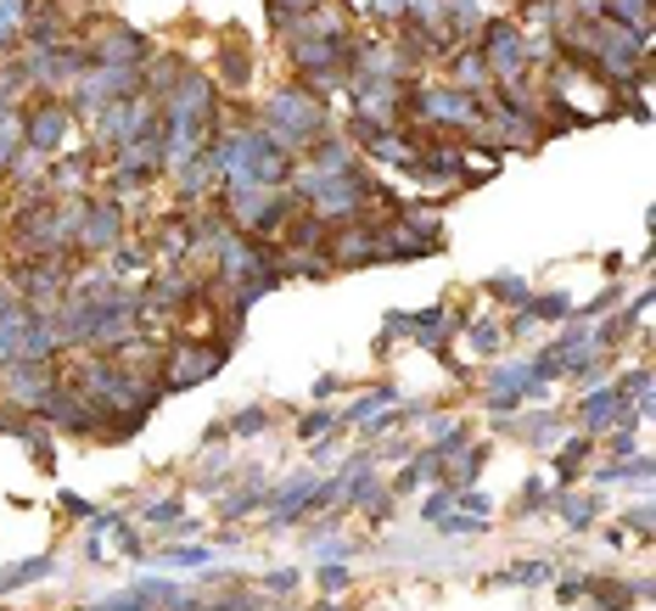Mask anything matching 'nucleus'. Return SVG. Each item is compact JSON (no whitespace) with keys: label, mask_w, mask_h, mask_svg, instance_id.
Here are the masks:
<instances>
[{"label":"nucleus","mask_w":656,"mask_h":611,"mask_svg":"<svg viewBox=\"0 0 656 611\" xmlns=\"http://www.w3.org/2000/svg\"><path fill=\"white\" fill-rule=\"evenodd\" d=\"M264 135H270V146H281L292 157L298 146H314L332 135V118H325L320 96H309L303 84H287V91H275L264 102Z\"/></svg>","instance_id":"obj_1"},{"label":"nucleus","mask_w":656,"mask_h":611,"mask_svg":"<svg viewBox=\"0 0 656 611\" xmlns=\"http://www.w3.org/2000/svg\"><path fill=\"white\" fill-rule=\"evenodd\" d=\"M225 208L241 236H275L292 214V197L275 186H225Z\"/></svg>","instance_id":"obj_2"},{"label":"nucleus","mask_w":656,"mask_h":611,"mask_svg":"<svg viewBox=\"0 0 656 611\" xmlns=\"http://www.w3.org/2000/svg\"><path fill=\"white\" fill-rule=\"evenodd\" d=\"M477 51L488 62V79H517L528 73V29L522 23H482Z\"/></svg>","instance_id":"obj_3"},{"label":"nucleus","mask_w":656,"mask_h":611,"mask_svg":"<svg viewBox=\"0 0 656 611\" xmlns=\"http://www.w3.org/2000/svg\"><path fill=\"white\" fill-rule=\"evenodd\" d=\"M409 107H416V118H433V124H477V113H488V102L477 107V96H460L455 84H416Z\"/></svg>","instance_id":"obj_4"},{"label":"nucleus","mask_w":656,"mask_h":611,"mask_svg":"<svg viewBox=\"0 0 656 611\" xmlns=\"http://www.w3.org/2000/svg\"><path fill=\"white\" fill-rule=\"evenodd\" d=\"M51 387H56L51 360H12V365H0V393H7V404L40 410L51 398Z\"/></svg>","instance_id":"obj_5"},{"label":"nucleus","mask_w":656,"mask_h":611,"mask_svg":"<svg viewBox=\"0 0 656 611\" xmlns=\"http://www.w3.org/2000/svg\"><path fill=\"white\" fill-rule=\"evenodd\" d=\"M219 365H225V348H219V342H191V348H180V354H169V371H163V382H157V387L186 393V387L208 382Z\"/></svg>","instance_id":"obj_6"},{"label":"nucleus","mask_w":656,"mask_h":611,"mask_svg":"<svg viewBox=\"0 0 656 611\" xmlns=\"http://www.w3.org/2000/svg\"><path fill=\"white\" fill-rule=\"evenodd\" d=\"M118 236H124V208H118V197L91 203L85 219H79V247H85V252H107Z\"/></svg>","instance_id":"obj_7"},{"label":"nucleus","mask_w":656,"mask_h":611,"mask_svg":"<svg viewBox=\"0 0 656 611\" xmlns=\"http://www.w3.org/2000/svg\"><path fill=\"white\" fill-rule=\"evenodd\" d=\"M91 56H96V62H113V68H140V62L152 56V45H146L135 29H124V23H102Z\"/></svg>","instance_id":"obj_8"},{"label":"nucleus","mask_w":656,"mask_h":611,"mask_svg":"<svg viewBox=\"0 0 656 611\" xmlns=\"http://www.w3.org/2000/svg\"><path fill=\"white\" fill-rule=\"evenodd\" d=\"M67 124H73V107H67V102H45V107L34 113V124L23 130V141H29V146L45 157V152H56V146H62Z\"/></svg>","instance_id":"obj_9"},{"label":"nucleus","mask_w":656,"mask_h":611,"mask_svg":"<svg viewBox=\"0 0 656 611\" xmlns=\"http://www.w3.org/2000/svg\"><path fill=\"white\" fill-rule=\"evenodd\" d=\"M579 421L590 426V432H617V421H628V393L623 387H595L584 404H579Z\"/></svg>","instance_id":"obj_10"},{"label":"nucleus","mask_w":656,"mask_h":611,"mask_svg":"<svg viewBox=\"0 0 656 611\" xmlns=\"http://www.w3.org/2000/svg\"><path fill=\"white\" fill-rule=\"evenodd\" d=\"M325 258H332V265H376V225H365V219H354L337 241H332V252H325Z\"/></svg>","instance_id":"obj_11"},{"label":"nucleus","mask_w":656,"mask_h":611,"mask_svg":"<svg viewBox=\"0 0 656 611\" xmlns=\"http://www.w3.org/2000/svg\"><path fill=\"white\" fill-rule=\"evenodd\" d=\"M449 84H455L460 96H482V91H488V62H482L477 45H460V51H455V79H449Z\"/></svg>","instance_id":"obj_12"},{"label":"nucleus","mask_w":656,"mask_h":611,"mask_svg":"<svg viewBox=\"0 0 656 611\" xmlns=\"http://www.w3.org/2000/svg\"><path fill=\"white\" fill-rule=\"evenodd\" d=\"M550 505L572 521V534H584L595 521V510H601V499H590V494H550Z\"/></svg>","instance_id":"obj_13"},{"label":"nucleus","mask_w":656,"mask_h":611,"mask_svg":"<svg viewBox=\"0 0 656 611\" xmlns=\"http://www.w3.org/2000/svg\"><path fill=\"white\" fill-rule=\"evenodd\" d=\"M449 325H455V320H449V309H444V303H433V309H421V314H409V336H421L427 348H438Z\"/></svg>","instance_id":"obj_14"},{"label":"nucleus","mask_w":656,"mask_h":611,"mask_svg":"<svg viewBox=\"0 0 656 611\" xmlns=\"http://www.w3.org/2000/svg\"><path fill=\"white\" fill-rule=\"evenodd\" d=\"M29 7H34V0H0V51H12V45L23 40Z\"/></svg>","instance_id":"obj_15"},{"label":"nucleus","mask_w":656,"mask_h":611,"mask_svg":"<svg viewBox=\"0 0 656 611\" xmlns=\"http://www.w3.org/2000/svg\"><path fill=\"white\" fill-rule=\"evenodd\" d=\"M393 398H398L393 387H371V393H365L360 404H348V415H343V426H365L371 415H382V410H393Z\"/></svg>","instance_id":"obj_16"},{"label":"nucleus","mask_w":656,"mask_h":611,"mask_svg":"<svg viewBox=\"0 0 656 611\" xmlns=\"http://www.w3.org/2000/svg\"><path fill=\"white\" fill-rule=\"evenodd\" d=\"M51 567H56L51 556H34V561H18V567H7V572H0V589H23V583H40V578H45Z\"/></svg>","instance_id":"obj_17"},{"label":"nucleus","mask_w":656,"mask_h":611,"mask_svg":"<svg viewBox=\"0 0 656 611\" xmlns=\"http://www.w3.org/2000/svg\"><path fill=\"white\" fill-rule=\"evenodd\" d=\"M314 7H325V0H270V23L275 29H298V18H309Z\"/></svg>","instance_id":"obj_18"},{"label":"nucleus","mask_w":656,"mask_h":611,"mask_svg":"<svg viewBox=\"0 0 656 611\" xmlns=\"http://www.w3.org/2000/svg\"><path fill=\"white\" fill-rule=\"evenodd\" d=\"M584 460H590V438H572V444L555 455V477H561V483H572V477L584 472Z\"/></svg>","instance_id":"obj_19"},{"label":"nucleus","mask_w":656,"mask_h":611,"mask_svg":"<svg viewBox=\"0 0 656 611\" xmlns=\"http://www.w3.org/2000/svg\"><path fill=\"white\" fill-rule=\"evenodd\" d=\"M23 146H29V141H23V124H18V113H12V118H0V168H12Z\"/></svg>","instance_id":"obj_20"},{"label":"nucleus","mask_w":656,"mask_h":611,"mask_svg":"<svg viewBox=\"0 0 656 611\" xmlns=\"http://www.w3.org/2000/svg\"><path fill=\"white\" fill-rule=\"evenodd\" d=\"M555 432H561V415H528V421H522V438L539 444V449L555 444Z\"/></svg>","instance_id":"obj_21"},{"label":"nucleus","mask_w":656,"mask_h":611,"mask_svg":"<svg viewBox=\"0 0 656 611\" xmlns=\"http://www.w3.org/2000/svg\"><path fill=\"white\" fill-rule=\"evenodd\" d=\"M225 426H230V438H253V432L270 426V410L264 404H248V410H241L236 421H225Z\"/></svg>","instance_id":"obj_22"},{"label":"nucleus","mask_w":656,"mask_h":611,"mask_svg":"<svg viewBox=\"0 0 656 611\" xmlns=\"http://www.w3.org/2000/svg\"><path fill=\"white\" fill-rule=\"evenodd\" d=\"M550 578V561H528V567H511L500 583H517V589H539Z\"/></svg>","instance_id":"obj_23"},{"label":"nucleus","mask_w":656,"mask_h":611,"mask_svg":"<svg viewBox=\"0 0 656 611\" xmlns=\"http://www.w3.org/2000/svg\"><path fill=\"white\" fill-rule=\"evenodd\" d=\"M332 426H343L332 410H314V415H303V421H298V432H303V438H325Z\"/></svg>","instance_id":"obj_24"},{"label":"nucleus","mask_w":656,"mask_h":611,"mask_svg":"<svg viewBox=\"0 0 656 611\" xmlns=\"http://www.w3.org/2000/svg\"><path fill=\"white\" fill-rule=\"evenodd\" d=\"M449 510H455V488H438V494H427V505H421V516L433 521V528H438Z\"/></svg>","instance_id":"obj_25"},{"label":"nucleus","mask_w":656,"mask_h":611,"mask_svg":"<svg viewBox=\"0 0 656 611\" xmlns=\"http://www.w3.org/2000/svg\"><path fill=\"white\" fill-rule=\"evenodd\" d=\"M146 521H157V528H180V499H157V505H146Z\"/></svg>","instance_id":"obj_26"},{"label":"nucleus","mask_w":656,"mask_h":611,"mask_svg":"<svg viewBox=\"0 0 656 611\" xmlns=\"http://www.w3.org/2000/svg\"><path fill=\"white\" fill-rule=\"evenodd\" d=\"M466 331H471V342H477V348H482V354H494V348H500V342H506V331H500V325H482V320H471V325H466Z\"/></svg>","instance_id":"obj_27"},{"label":"nucleus","mask_w":656,"mask_h":611,"mask_svg":"<svg viewBox=\"0 0 656 611\" xmlns=\"http://www.w3.org/2000/svg\"><path fill=\"white\" fill-rule=\"evenodd\" d=\"M259 583H264L270 594H292V589L303 583V572H292V567H275V572H270V578H259Z\"/></svg>","instance_id":"obj_28"},{"label":"nucleus","mask_w":656,"mask_h":611,"mask_svg":"<svg viewBox=\"0 0 656 611\" xmlns=\"http://www.w3.org/2000/svg\"><path fill=\"white\" fill-rule=\"evenodd\" d=\"M488 292H494V298H517V303H528V281H522V276H500V281H488Z\"/></svg>","instance_id":"obj_29"},{"label":"nucleus","mask_w":656,"mask_h":611,"mask_svg":"<svg viewBox=\"0 0 656 611\" xmlns=\"http://www.w3.org/2000/svg\"><path fill=\"white\" fill-rule=\"evenodd\" d=\"M79 180H85V157H67V163L56 168V191H73Z\"/></svg>","instance_id":"obj_30"},{"label":"nucleus","mask_w":656,"mask_h":611,"mask_svg":"<svg viewBox=\"0 0 656 611\" xmlns=\"http://www.w3.org/2000/svg\"><path fill=\"white\" fill-rule=\"evenodd\" d=\"M18 73H0V118H12V102H18Z\"/></svg>","instance_id":"obj_31"},{"label":"nucleus","mask_w":656,"mask_h":611,"mask_svg":"<svg viewBox=\"0 0 656 611\" xmlns=\"http://www.w3.org/2000/svg\"><path fill=\"white\" fill-rule=\"evenodd\" d=\"M320 589H325V594H343V589H348V567H337V561H332V567L320 572Z\"/></svg>","instance_id":"obj_32"},{"label":"nucleus","mask_w":656,"mask_h":611,"mask_svg":"<svg viewBox=\"0 0 656 611\" xmlns=\"http://www.w3.org/2000/svg\"><path fill=\"white\" fill-rule=\"evenodd\" d=\"M517 505H522V510H544V505H550V488H544V483H528Z\"/></svg>","instance_id":"obj_33"},{"label":"nucleus","mask_w":656,"mask_h":611,"mask_svg":"<svg viewBox=\"0 0 656 611\" xmlns=\"http://www.w3.org/2000/svg\"><path fill=\"white\" fill-rule=\"evenodd\" d=\"M623 521H628V528H634V534L645 539V534H650V505H634V510H628Z\"/></svg>","instance_id":"obj_34"},{"label":"nucleus","mask_w":656,"mask_h":611,"mask_svg":"<svg viewBox=\"0 0 656 611\" xmlns=\"http://www.w3.org/2000/svg\"><path fill=\"white\" fill-rule=\"evenodd\" d=\"M169 561H175V567H202L208 550H191V545H186V550H169Z\"/></svg>","instance_id":"obj_35"},{"label":"nucleus","mask_w":656,"mask_h":611,"mask_svg":"<svg viewBox=\"0 0 656 611\" xmlns=\"http://www.w3.org/2000/svg\"><path fill=\"white\" fill-rule=\"evenodd\" d=\"M62 510H67V516H91V505H85V499H73V494H62Z\"/></svg>","instance_id":"obj_36"}]
</instances>
